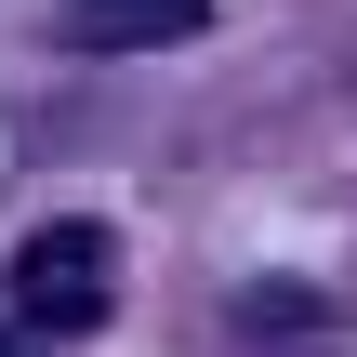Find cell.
I'll return each instance as SVG.
<instances>
[{"mask_svg": "<svg viewBox=\"0 0 357 357\" xmlns=\"http://www.w3.org/2000/svg\"><path fill=\"white\" fill-rule=\"evenodd\" d=\"M106 305H119V238H106L93 212L26 225V252H13V318H26V331H93Z\"/></svg>", "mask_w": 357, "mask_h": 357, "instance_id": "1", "label": "cell"}, {"mask_svg": "<svg viewBox=\"0 0 357 357\" xmlns=\"http://www.w3.org/2000/svg\"><path fill=\"white\" fill-rule=\"evenodd\" d=\"M199 26V0H79V40H172Z\"/></svg>", "mask_w": 357, "mask_h": 357, "instance_id": "2", "label": "cell"}]
</instances>
